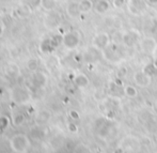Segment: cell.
Masks as SVG:
<instances>
[{
	"label": "cell",
	"instance_id": "obj_1",
	"mask_svg": "<svg viewBox=\"0 0 157 153\" xmlns=\"http://www.w3.org/2000/svg\"><path fill=\"white\" fill-rule=\"evenodd\" d=\"M10 147L15 153H26L31 147V141L27 135L16 134L10 139Z\"/></svg>",
	"mask_w": 157,
	"mask_h": 153
},
{
	"label": "cell",
	"instance_id": "obj_4",
	"mask_svg": "<svg viewBox=\"0 0 157 153\" xmlns=\"http://www.w3.org/2000/svg\"><path fill=\"white\" fill-rule=\"evenodd\" d=\"M11 96H12V100L15 102V103L25 104L30 100V93L26 89H24V88L18 87V88H15V89L12 90Z\"/></svg>",
	"mask_w": 157,
	"mask_h": 153
},
{
	"label": "cell",
	"instance_id": "obj_7",
	"mask_svg": "<svg viewBox=\"0 0 157 153\" xmlns=\"http://www.w3.org/2000/svg\"><path fill=\"white\" fill-rule=\"evenodd\" d=\"M50 117H52V115H50V112H48V110H46V109L40 110L36 114V116H35V122L39 124V125L45 124L49 121Z\"/></svg>",
	"mask_w": 157,
	"mask_h": 153
},
{
	"label": "cell",
	"instance_id": "obj_11",
	"mask_svg": "<svg viewBox=\"0 0 157 153\" xmlns=\"http://www.w3.org/2000/svg\"><path fill=\"white\" fill-rule=\"evenodd\" d=\"M79 4V10H80V12H89L90 10L92 9V2L90 1V0H81L80 3Z\"/></svg>",
	"mask_w": 157,
	"mask_h": 153
},
{
	"label": "cell",
	"instance_id": "obj_5",
	"mask_svg": "<svg viewBox=\"0 0 157 153\" xmlns=\"http://www.w3.org/2000/svg\"><path fill=\"white\" fill-rule=\"evenodd\" d=\"M57 37H49V39H44L43 41L40 44V50H41L43 54H49L50 52L55 49L57 45L59 43H57Z\"/></svg>",
	"mask_w": 157,
	"mask_h": 153
},
{
	"label": "cell",
	"instance_id": "obj_12",
	"mask_svg": "<svg viewBox=\"0 0 157 153\" xmlns=\"http://www.w3.org/2000/svg\"><path fill=\"white\" fill-rule=\"evenodd\" d=\"M67 13L70 14V16H77V14L80 13V10H79V4L71 3L67 8Z\"/></svg>",
	"mask_w": 157,
	"mask_h": 153
},
{
	"label": "cell",
	"instance_id": "obj_15",
	"mask_svg": "<svg viewBox=\"0 0 157 153\" xmlns=\"http://www.w3.org/2000/svg\"><path fill=\"white\" fill-rule=\"evenodd\" d=\"M3 31H4V28H3V26H2V24L0 23V37H1L2 34H3Z\"/></svg>",
	"mask_w": 157,
	"mask_h": 153
},
{
	"label": "cell",
	"instance_id": "obj_10",
	"mask_svg": "<svg viewBox=\"0 0 157 153\" xmlns=\"http://www.w3.org/2000/svg\"><path fill=\"white\" fill-rule=\"evenodd\" d=\"M25 115L21 112H16L13 115V124L16 126H21L25 123Z\"/></svg>",
	"mask_w": 157,
	"mask_h": 153
},
{
	"label": "cell",
	"instance_id": "obj_13",
	"mask_svg": "<svg viewBox=\"0 0 157 153\" xmlns=\"http://www.w3.org/2000/svg\"><path fill=\"white\" fill-rule=\"evenodd\" d=\"M75 83L77 84V85L79 86V87H82V86H86L88 83L87 78H86L83 75H78V76L75 78Z\"/></svg>",
	"mask_w": 157,
	"mask_h": 153
},
{
	"label": "cell",
	"instance_id": "obj_14",
	"mask_svg": "<svg viewBox=\"0 0 157 153\" xmlns=\"http://www.w3.org/2000/svg\"><path fill=\"white\" fill-rule=\"evenodd\" d=\"M9 125V119L6 116H0V132L4 130L6 128H8Z\"/></svg>",
	"mask_w": 157,
	"mask_h": 153
},
{
	"label": "cell",
	"instance_id": "obj_8",
	"mask_svg": "<svg viewBox=\"0 0 157 153\" xmlns=\"http://www.w3.org/2000/svg\"><path fill=\"white\" fill-rule=\"evenodd\" d=\"M56 0H40V6H41L43 10L48 11V12H52L56 8Z\"/></svg>",
	"mask_w": 157,
	"mask_h": 153
},
{
	"label": "cell",
	"instance_id": "obj_3",
	"mask_svg": "<svg viewBox=\"0 0 157 153\" xmlns=\"http://www.w3.org/2000/svg\"><path fill=\"white\" fill-rule=\"evenodd\" d=\"M47 76L44 72L41 71H36V72L32 73L31 77H30V84L33 88L35 89H42L47 85Z\"/></svg>",
	"mask_w": 157,
	"mask_h": 153
},
{
	"label": "cell",
	"instance_id": "obj_2",
	"mask_svg": "<svg viewBox=\"0 0 157 153\" xmlns=\"http://www.w3.org/2000/svg\"><path fill=\"white\" fill-rule=\"evenodd\" d=\"M80 43V37L77 31H70L66 32L62 37V44L67 49H74Z\"/></svg>",
	"mask_w": 157,
	"mask_h": 153
},
{
	"label": "cell",
	"instance_id": "obj_6",
	"mask_svg": "<svg viewBox=\"0 0 157 153\" xmlns=\"http://www.w3.org/2000/svg\"><path fill=\"white\" fill-rule=\"evenodd\" d=\"M4 72L8 76L12 77V78H15L19 75L21 73V70H19V66L17 65L14 62H9L6 66H4Z\"/></svg>",
	"mask_w": 157,
	"mask_h": 153
},
{
	"label": "cell",
	"instance_id": "obj_9",
	"mask_svg": "<svg viewBox=\"0 0 157 153\" xmlns=\"http://www.w3.org/2000/svg\"><path fill=\"white\" fill-rule=\"evenodd\" d=\"M26 66H27L28 71H30L31 73H34L36 72L37 70H39V60H37L36 58H30L29 60L27 61V64H26Z\"/></svg>",
	"mask_w": 157,
	"mask_h": 153
}]
</instances>
